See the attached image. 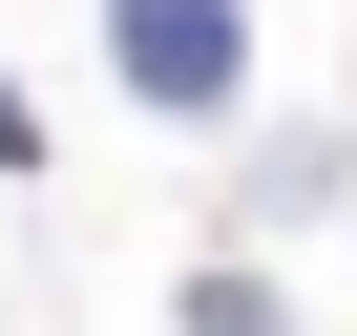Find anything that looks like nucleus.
Segmentation results:
<instances>
[{
	"instance_id": "3",
	"label": "nucleus",
	"mask_w": 357,
	"mask_h": 336,
	"mask_svg": "<svg viewBox=\"0 0 357 336\" xmlns=\"http://www.w3.org/2000/svg\"><path fill=\"white\" fill-rule=\"evenodd\" d=\"M22 147H43V126H22V84H0V168H22Z\"/></svg>"
},
{
	"instance_id": "1",
	"label": "nucleus",
	"mask_w": 357,
	"mask_h": 336,
	"mask_svg": "<svg viewBox=\"0 0 357 336\" xmlns=\"http://www.w3.org/2000/svg\"><path fill=\"white\" fill-rule=\"evenodd\" d=\"M105 43H126V84H147V105H231V63H252L231 0H105Z\"/></svg>"
},
{
	"instance_id": "2",
	"label": "nucleus",
	"mask_w": 357,
	"mask_h": 336,
	"mask_svg": "<svg viewBox=\"0 0 357 336\" xmlns=\"http://www.w3.org/2000/svg\"><path fill=\"white\" fill-rule=\"evenodd\" d=\"M190 336H273V273H190Z\"/></svg>"
}]
</instances>
